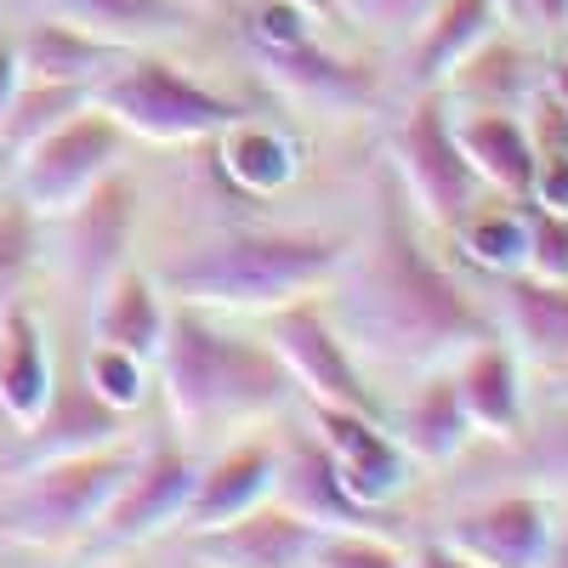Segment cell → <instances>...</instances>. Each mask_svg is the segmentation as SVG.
Listing matches in <instances>:
<instances>
[{
	"instance_id": "1",
	"label": "cell",
	"mask_w": 568,
	"mask_h": 568,
	"mask_svg": "<svg viewBox=\"0 0 568 568\" xmlns=\"http://www.w3.org/2000/svg\"><path fill=\"white\" fill-rule=\"evenodd\" d=\"M329 318L342 324V336L358 358L393 364V369H433L495 336L478 302L426 251L409 200H382L369 240L347 251Z\"/></svg>"
},
{
	"instance_id": "2",
	"label": "cell",
	"mask_w": 568,
	"mask_h": 568,
	"mask_svg": "<svg viewBox=\"0 0 568 568\" xmlns=\"http://www.w3.org/2000/svg\"><path fill=\"white\" fill-rule=\"evenodd\" d=\"M160 382L182 433H233V426L278 415L296 398L291 369L267 336H240V329L216 324L211 307L187 302H176L165 318Z\"/></svg>"
},
{
	"instance_id": "3",
	"label": "cell",
	"mask_w": 568,
	"mask_h": 568,
	"mask_svg": "<svg viewBox=\"0 0 568 568\" xmlns=\"http://www.w3.org/2000/svg\"><path fill=\"white\" fill-rule=\"evenodd\" d=\"M347 245L302 227H240L205 240L165 267V291L211 313H278L342 278Z\"/></svg>"
},
{
	"instance_id": "4",
	"label": "cell",
	"mask_w": 568,
	"mask_h": 568,
	"mask_svg": "<svg viewBox=\"0 0 568 568\" xmlns=\"http://www.w3.org/2000/svg\"><path fill=\"white\" fill-rule=\"evenodd\" d=\"M91 103L120 120V131H136L149 142H205L222 136L245 109L200 85L165 58H125L109 80L91 85Z\"/></svg>"
},
{
	"instance_id": "5",
	"label": "cell",
	"mask_w": 568,
	"mask_h": 568,
	"mask_svg": "<svg viewBox=\"0 0 568 568\" xmlns=\"http://www.w3.org/2000/svg\"><path fill=\"white\" fill-rule=\"evenodd\" d=\"M131 455L125 449H91L29 466V484L0 506V535L18 546H69L85 529H98L103 506L125 484Z\"/></svg>"
},
{
	"instance_id": "6",
	"label": "cell",
	"mask_w": 568,
	"mask_h": 568,
	"mask_svg": "<svg viewBox=\"0 0 568 568\" xmlns=\"http://www.w3.org/2000/svg\"><path fill=\"white\" fill-rule=\"evenodd\" d=\"M393 160H398L404 200L415 205V216L444 227V233L484 200V182H478V171H471V160L460 154L455 120L438 103V91H420V98L409 103V114L398 120Z\"/></svg>"
},
{
	"instance_id": "7",
	"label": "cell",
	"mask_w": 568,
	"mask_h": 568,
	"mask_svg": "<svg viewBox=\"0 0 568 568\" xmlns=\"http://www.w3.org/2000/svg\"><path fill=\"white\" fill-rule=\"evenodd\" d=\"M120 142H125V131H120L114 114H103L98 103L80 109L74 120H63L58 131H45L34 149L18 154V200L40 222L69 216L91 187L120 165Z\"/></svg>"
},
{
	"instance_id": "8",
	"label": "cell",
	"mask_w": 568,
	"mask_h": 568,
	"mask_svg": "<svg viewBox=\"0 0 568 568\" xmlns=\"http://www.w3.org/2000/svg\"><path fill=\"white\" fill-rule=\"evenodd\" d=\"M267 342L284 358V369H291V382H296V393L307 404H336V409L382 415V398L369 393L364 369H358V353L347 347L342 324L329 318V307H318L313 296L267 313Z\"/></svg>"
},
{
	"instance_id": "9",
	"label": "cell",
	"mask_w": 568,
	"mask_h": 568,
	"mask_svg": "<svg viewBox=\"0 0 568 568\" xmlns=\"http://www.w3.org/2000/svg\"><path fill=\"white\" fill-rule=\"evenodd\" d=\"M194 478H200V466L187 460V449L154 444L142 460H131L125 484L103 506L98 540L109 551H125V546H142V540H154L165 529H182V511H187V495H194Z\"/></svg>"
},
{
	"instance_id": "10",
	"label": "cell",
	"mask_w": 568,
	"mask_h": 568,
	"mask_svg": "<svg viewBox=\"0 0 568 568\" xmlns=\"http://www.w3.org/2000/svg\"><path fill=\"white\" fill-rule=\"evenodd\" d=\"M313 409V438L329 449V460L342 466V478L353 489V500L382 511L387 500H398L409 489V449L398 444V433L387 426V415H364V409H336V404H307Z\"/></svg>"
},
{
	"instance_id": "11",
	"label": "cell",
	"mask_w": 568,
	"mask_h": 568,
	"mask_svg": "<svg viewBox=\"0 0 568 568\" xmlns=\"http://www.w3.org/2000/svg\"><path fill=\"white\" fill-rule=\"evenodd\" d=\"M557 511L546 495H500L484 506H466L444 540L466 551L478 568H546L557 546Z\"/></svg>"
},
{
	"instance_id": "12",
	"label": "cell",
	"mask_w": 568,
	"mask_h": 568,
	"mask_svg": "<svg viewBox=\"0 0 568 568\" xmlns=\"http://www.w3.org/2000/svg\"><path fill=\"white\" fill-rule=\"evenodd\" d=\"M273 500L284 511H296L302 524H313L318 535H336V529H387V517L353 500L342 466L329 460V449L318 438H302L291 449H278V489Z\"/></svg>"
},
{
	"instance_id": "13",
	"label": "cell",
	"mask_w": 568,
	"mask_h": 568,
	"mask_svg": "<svg viewBox=\"0 0 568 568\" xmlns=\"http://www.w3.org/2000/svg\"><path fill=\"white\" fill-rule=\"evenodd\" d=\"M318 546V529L302 524L296 511H284L278 500L233 517L222 529L187 535V557H200L211 568H307Z\"/></svg>"
},
{
	"instance_id": "14",
	"label": "cell",
	"mask_w": 568,
	"mask_h": 568,
	"mask_svg": "<svg viewBox=\"0 0 568 568\" xmlns=\"http://www.w3.org/2000/svg\"><path fill=\"white\" fill-rule=\"evenodd\" d=\"M273 489H278V449H273L267 438L233 444V449H222L211 466H200L194 495H187V511H182V529H187V535L222 529V524H233V517L267 506Z\"/></svg>"
},
{
	"instance_id": "15",
	"label": "cell",
	"mask_w": 568,
	"mask_h": 568,
	"mask_svg": "<svg viewBox=\"0 0 568 568\" xmlns=\"http://www.w3.org/2000/svg\"><path fill=\"white\" fill-rule=\"evenodd\" d=\"M256 58H262L273 85H284L296 103H313L329 114H353V109H369L382 98V80L353 58H336L318 34L296 40V45H256Z\"/></svg>"
},
{
	"instance_id": "16",
	"label": "cell",
	"mask_w": 568,
	"mask_h": 568,
	"mask_svg": "<svg viewBox=\"0 0 568 568\" xmlns=\"http://www.w3.org/2000/svg\"><path fill=\"white\" fill-rule=\"evenodd\" d=\"M58 222L69 227V273L85 284L91 296H98V284L109 273H120L125 267V251H131V227H136V187H131V176L109 171Z\"/></svg>"
},
{
	"instance_id": "17",
	"label": "cell",
	"mask_w": 568,
	"mask_h": 568,
	"mask_svg": "<svg viewBox=\"0 0 568 568\" xmlns=\"http://www.w3.org/2000/svg\"><path fill=\"white\" fill-rule=\"evenodd\" d=\"M125 433V415L91 393L85 375L52 382L45 409L23 426V466L40 460H63V455H91V449H114Z\"/></svg>"
},
{
	"instance_id": "18",
	"label": "cell",
	"mask_w": 568,
	"mask_h": 568,
	"mask_svg": "<svg viewBox=\"0 0 568 568\" xmlns=\"http://www.w3.org/2000/svg\"><path fill=\"white\" fill-rule=\"evenodd\" d=\"M506 29L495 0H438L433 18L415 29V40L404 45L409 52V85L415 91H438L444 80H455L484 45Z\"/></svg>"
},
{
	"instance_id": "19",
	"label": "cell",
	"mask_w": 568,
	"mask_h": 568,
	"mask_svg": "<svg viewBox=\"0 0 568 568\" xmlns=\"http://www.w3.org/2000/svg\"><path fill=\"white\" fill-rule=\"evenodd\" d=\"M500 329L511 353L535 369H568V278L506 273L500 284Z\"/></svg>"
},
{
	"instance_id": "20",
	"label": "cell",
	"mask_w": 568,
	"mask_h": 568,
	"mask_svg": "<svg viewBox=\"0 0 568 568\" xmlns=\"http://www.w3.org/2000/svg\"><path fill=\"white\" fill-rule=\"evenodd\" d=\"M455 387L484 438H517L524 433V358L506 342H478L455 358Z\"/></svg>"
},
{
	"instance_id": "21",
	"label": "cell",
	"mask_w": 568,
	"mask_h": 568,
	"mask_svg": "<svg viewBox=\"0 0 568 568\" xmlns=\"http://www.w3.org/2000/svg\"><path fill=\"white\" fill-rule=\"evenodd\" d=\"M165 296H160V278H149L142 267H120L98 284V302H91V336L125 347L136 358H160L165 347Z\"/></svg>"
},
{
	"instance_id": "22",
	"label": "cell",
	"mask_w": 568,
	"mask_h": 568,
	"mask_svg": "<svg viewBox=\"0 0 568 568\" xmlns=\"http://www.w3.org/2000/svg\"><path fill=\"white\" fill-rule=\"evenodd\" d=\"M455 136L484 187H495L500 200H529L540 154H535V136L524 120H511L500 109H471L466 120H455Z\"/></svg>"
},
{
	"instance_id": "23",
	"label": "cell",
	"mask_w": 568,
	"mask_h": 568,
	"mask_svg": "<svg viewBox=\"0 0 568 568\" xmlns=\"http://www.w3.org/2000/svg\"><path fill=\"white\" fill-rule=\"evenodd\" d=\"M18 58H23V74L29 80H52V85H98L109 80L131 52L114 40H98V34H85L63 18H45L34 23L23 40H18Z\"/></svg>"
},
{
	"instance_id": "24",
	"label": "cell",
	"mask_w": 568,
	"mask_h": 568,
	"mask_svg": "<svg viewBox=\"0 0 568 568\" xmlns=\"http://www.w3.org/2000/svg\"><path fill=\"white\" fill-rule=\"evenodd\" d=\"M52 353H45V329L40 318L12 302L0 307V409H7L18 426H29L45 398H52Z\"/></svg>"
},
{
	"instance_id": "25",
	"label": "cell",
	"mask_w": 568,
	"mask_h": 568,
	"mask_svg": "<svg viewBox=\"0 0 568 568\" xmlns=\"http://www.w3.org/2000/svg\"><path fill=\"white\" fill-rule=\"evenodd\" d=\"M471 438H478V426H471V415L460 404L455 375H426V382L404 398V409H398V444L420 466L455 460Z\"/></svg>"
},
{
	"instance_id": "26",
	"label": "cell",
	"mask_w": 568,
	"mask_h": 568,
	"mask_svg": "<svg viewBox=\"0 0 568 568\" xmlns=\"http://www.w3.org/2000/svg\"><path fill=\"white\" fill-rule=\"evenodd\" d=\"M216 149H222V171L240 182L245 194H284L302 171L296 142L278 125H262V120H245V114L216 136Z\"/></svg>"
},
{
	"instance_id": "27",
	"label": "cell",
	"mask_w": 568,
	"mask_h": 568,
	"mask_svg": "<svg viewBox=\"0 0 568 568\" xmlns=\"http://www.w3.org/2000/svg\"><path fill=\"white\" fill-rule=\"evenodd\" d=\"M40 7L98 40L125 45V52L165 29H182V18H187L182 0H40Z\"/></svg>"
},
{
	"instance_id": "28",
	"label": "cell",
	"mask_w": 568,
	"mask_h": 568,
	"mask_svg": "<svg viewBox=\"0 0 568 568\" xmlns=\"http://www.w3.org/2000/svg\"><path fill=\"white\" fill-rule=\"evenodd\" d=\"M455 245L466 251V262H478L489 273H524L529 262V216L524 211H511V205H471L455 227Z\"/></svg>"
},
{
	"instance_id": "29",
	"label": "cell",
	"mask_w": 568,
	"mask_h": 568,
	"mask_svg": "<svg viewBox=\"0 0 568 568\" xmlns=\"http://www.w3.org/2000/svg\"><path fill=\"white\" fill-rule=\"evenodd\" d=\"M80 109H91V85H52V80H29L18 85L12 109L0 114V142H7L12 154L34 149L45 131H58L63 120H74Z\"/></svg>"
},
{
	"instance_id": "30",
	"label": "cell",
	"mask_w": 568,
	"mask_h": 568,
	"mask_svg": "<svg viewBox=\"0 0 568 568\" xmlns=\"http://www.w3.org/2000/svg\"><path fill=\"white\" fill-rule=\"evenodd\" d=\"M80 375L91 382V393H98L103 404H114L120 415L142 409V398H149V358H136V353H125V347L98 342V347L85 353Z\"/></svg>"
},
{
	"instance_id": "31",
	"label": "cell",
	"mask_w": 568,
	"mask_h": 568,
	"mask_svg": "<svg viewBox=\"0 0 568 568\" xmlns=\"http://www.w3.org/2000/svg\"><path fill=\"white\" fill-rule=\"evenodd\" d=\"M34 222L40 216L23 200H0V307L18 302V284L34 267V251H40V227Z\"/></svg>"
},
{
	"instance_id": "32",
	"label": "cell",
	"mask_w": 568,
	"mask_h": 568,
	"mask_svg": "<svg viewBox=\"0 0 568 568\" xmlns=\"http://www.w3.org/2000/svg\"><path fill=\"white\" fill-rule=\"evenodd\" d=\"M307 568H409V551H398L387 529H336L318 535Z\"/></svg>"
},
{
	"instance_id": "33",
	"label": "cell",
	"mask_w": 568,
	"mask_h": 568,
	"mask_svg": "<svg viewBox=\"0 0 568 568\" xmlns=\"http://www.w3.org/2000/svg\"><path fill=\"white\" fill-rule=\"evenodd\" d=\"M438 0H336V12H347L364 34L375 40H393V45H409L415 29L433 18Z\"/></svg>"
},
{
	"instance_id": "34",
	"label": "cell",
	"mask_w": 568,
	"mask_h": 568,
	"mask_svg": "<svg viewBox=\"0 0 568 568\" xmlns=\"http://www.w3.org/2000/svg\"><path fill=\"white\" fill-rule=\"evenodd\" d=\"M245 34L251 45H296V40H313V12L291 7V0H256L245 12Z\"/></svg>"
},
{
	"instance_id": "35",
	"label": "cell",
	"mask_w": 568,
	"mask_h": 568,
	"mask_svg": "<svg viewBox=\"0 0 568 568\" xmlns=\"http://www.w3.org/2000/svg\"><path fill=\"white\" fill-rule=\"evenodd\" d=\"M524 273L568 278V216L529 211V262H524Z\"/></svg>"
},
{
	"instance_id": "36",
	"label": "cell",
	"mask_w": 568,
	"mask_h": 568,
	"mask_svg": "<svg viewBox=\"0 0 568 568\" xmlns=\"http://www.w3.org/2000/svg\"><path fill=\"white\" fill-rule=\"evenodd\" d=\"M529 200H535V211L568 216V149H557V154H540Z\"/></svg>"
},
{
	"instance_id": "37",
	"label": "cell",
	"mask_w": 568,
	"mask_h": 568,
	"mask_svg": "<svg viewBox=\"0 0 568 568\" xmlns=\"http://www.w3.org/2000/svg\"><path fill=\"white\" fill-rule=\"evenodd\" d=\"M524 23H535L540 34H562L568 29V0H524Z\"/></svg>"
},
{
	"instance_id": "38",
	"label": "cell",
	"mask_w": 568,
	"mask_h": 568,
	"mask_svg": "<svg viewBox=\"0 0 568 568\" xmlns=\"http://www.w3.org/2000/svg\"><path fill=\"white\" fill-rule=\"evenodd\" d=\"M409 568H478L466 551H455L449 540H426L415 557H409Z\"/></svg>"
},
{
	"instance_id": "39",
	"label": "cell",
	"mask_w": 568,
	"mask_h": 568,
	"mask_svg": "<svg viewBox=\"0 0 568 568\" xmlns=\"http://www.w3.org/2000/svg\"><path fill=\"white\" fill-rule=\"evenodd\" d=\"M18 85H23V58H18V45H12V40H0V114L12 109Z\"/></svg>"
},
{
	"instance_id": "40",
	"label": "cell",
	"mask_w": 568,
	"mask_h": 568,
	"mask_svg": "<svg viewBox=\"0 0 568 568\" xmlns=\"http://www.w3.org/2000/svg\"><path fill=\"white\" fill-rule=\"evenodd\" d=\"M546 98L568 114V58H562V63H551V74H546Z\"/></svg>"
},
{
	"instance_id": "41",
	"label": "cell",
	"mask_w": 568,
	"mask_h": 568,
	"mask_svg": "<svg viewBox=\"0 0 568 568\" xmlns=\"http://www.w3.org/2000/svg\"><path fill=\"white\" fill-rule=\"evenodd\" d=\"M546 568H568V524L557 529V546H551V557H546Z\"/></svg>"
},
{
	"instance_id": "42",
	"label": "cell",
	"mask_w": 568,
	"mask_h": 568,
	"mask_svg": "<svg viewBox=\"0 0 568 568\" xmlns=\"http://www.w3.org/2000/svg\"><path fill=\"white\" fill-rule=\"evenodd\" d=\"M291 7H302V12H313V18H324V12H336V0H291Z\"/></svg>"
},
{
	"instance_id": "43",
	"label": "cell",
	"mask_w": 568,
	"mask_h": 568,
	"mask_svg": "<svg viewBox=\"0 0 568 568\" xmlns=\"http://www.w3.org/2000/svg\"><path fill=\"white\" fill-rule=\"evenodd\" d=\"M495 7H500L506 23H524V0H495Z\"/></svg>"
},
{
	"instance_id": "44",
	"label": "cell",
	"mask_w": 568,
	"mask_h": 568,
	"mask_svg": "<svg viewBox=\"0 0 568 568\" xmlns=\"http://www.w3.org/2000/svg\"><path fill=\"white\" fill-rule=\"evenodd\" d=\"M557 398H568V369H557Z\"/></svg>"
},
{
	"instance_id": "45",
	"label": "cell",
	"mask_w": 568,
	"mask_h": 568,
	"mask_svg": "<svg viewBox=\"0 0 568 568\" xmlns=\"http://www.w3.org/2000/svg\"><path fill=\"white\" fill-rule=\"evenodd\" d=\"M182 568H211V562H200V557H187V562H182Z\"/></svg>"
}]
</instances>
